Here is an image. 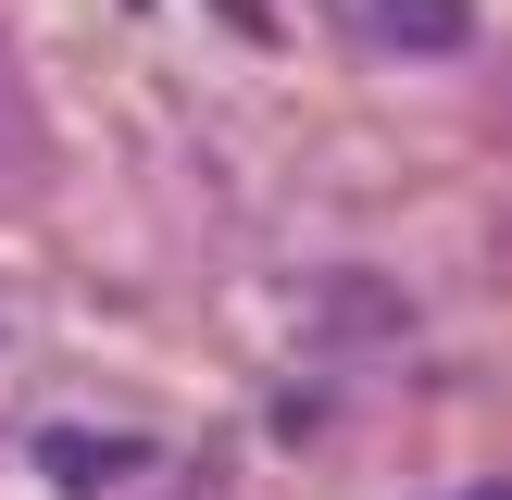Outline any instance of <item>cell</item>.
Wrapping results in <instances>:
<instances>
[{
	"mask_svg": "<svg viewBox=\"0 0 512 500\" xmlns=\"http://www.w3.org/2000/svg\"><path fill=\"white\" fill-rule=\"evenodd\" d=\"M350 13L400 50H475V0H350Z\"/></svg>",
	"mask_w": 512,
	"mask_h": 500,
	"instance_id": "obj_2",
	"label": "cell"
},
{
	"mask_svg": "<svg viewBox=\"0 0 512 500\" xmlns=\"http://www.w3.org/2000/svg\"><path fill=\"white\" fill-rule=\"evenodd\" d=\"M38 475H63L75 500H88V488H125V475H150V438H100V425H50V438H38Z\"/></svg>",
	"mask_w": 512,
	"mask_h": 500,
	"instance_id": "obj_1",
	"label": "cell"
}]
</instances>
